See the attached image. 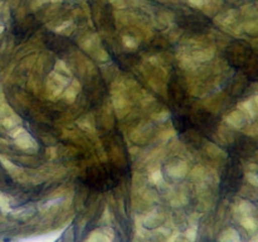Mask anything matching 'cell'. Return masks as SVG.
I'll use <instances>...</instances> for the list:
<instances>
[{
  "instance_id": "19",
  "label": "cell",
  "mask_w": 258,
  "mask_h": 242,
  "mask_svg": "<svg viewBox=\"0 0 258 242\" xmlns=\"http://www.w3.org/2000/svg\"><path fill=\"white\" fill-rule=\"evenodd\" d=\"M78 125H80L81 129H83V130H86V131L95 130V128H93V121H91L90 118H88V116H86V117L78 120Z\"/></svg>"
},
{
  "instance_id": "25",
  "label": "cell",
  "mask_w": 258,
  "mask_h": 242,
  "mask_svg": "<svg viewBox=\"0 0 258 242\" xmlns=\"http://www.w3.org/2000/svg\"><path fill=\"white\" fill-rule=\"evenodd\" d=\"M87 242H102V232L93 231L87 238Z\"/></svg>"
},
{
  "instance_id": "1",
  "label": "cell",
  "mask_w": 258,
  "mask_h": 242,
  "mask_svg": "<svg viewBox=\"0 0 258 242\" xmlns=\"http://www.w3.org/2000/svg\"><path fill=\"white\" fill-rule=\"evenodd\" d=\"M68 78L66 76L59 75L55 71H52L47 78V91L50 98L59 97L64 88L68 86Z\"/></svg>"
},
{
  "instance_id": "17",
  "label": "cell",
  "mask_w": 258,
  "mask_h": 242,
  "mask_svg": "<svg viewBox=\"0 0 258 242\" xmlns=\"http://www.w3.org/2000/svg\"><path fill=\"white\" fill-rule=\"evenodd\" d=\"M242 29L246 30L249 34H257L258 33V22L256 20H249V22H246L243 25H242Z\"/></svg>"
},
{
  "instance_id": "8",
  "label": "cell",
  "mask_w": 258,
  "mask_h": 242,
  "mask_svg": "<svg viewBox=\"0 0 258 242\" xmlns=\"http://www.w3.org/2000/svg\"><path fill=\"white\" fill-rule=\"evenodd\" d=\"M81 83L78 82V80H72L68 83L67 87L64 88V93H63V97L67 101L68 103H73L77 98V95L81 91Z\"/></svg>"
},
{
  "instance_id": "24",
  "label": "cell",
  "mask_w": 258,
  "mask_h": 242,
  "mask_svg": "<svg viewBox=\"0 0 258 242\" xmlns=\"http://www.w3.org/2000/svg\"><path fill=\"white\" fill-rule=\"evenodd\" d=\"M246 179L249 184L258 187V174L252 173V171H246Z\"/></svg>"
},
{
  "instance_id": "16",
  "label": "cell",
  "mask_w": 258,
  "mask_h": 242,
  "mask_svg": "<svg viewBox=\"0 0 258 242\" xmlns=\"http://www.w3.org/2000/svg\"><path fill=\"white\" fill-rule=\"evenodd\" d=\"M241 224L247 229V231H254L257 227L256 221L252 216H247V217H242L241 219Z\"/></svg>"
},
{
  "instance_id": "27",
  "label": "cell",
  "mask_w": 258,
  "mask_h": 242,
  "mask_svg": "<svg viewBox=\"0 0 258 242\" xmlns=\"http://www.w3.org/2000/svg\"><path fill=\"white\" fill-rule=\"evenodd\" d=\"M185 236H186V238L189 239V241L193 242L194 239H196V237H197V227H191V228H189L188 231H186Z\"/></svg>"
},
{
  "instance_id": "29",
  "label": "cell",
  "mask_w": 258,
  "mask_h": 242,
  "mask_svg": "<svg viewBox=\"0 0 258 242\" xmlns=\"http://www.w3.org/2000/svg\"><path fill=\"white\" fill-rule=\"evenodd\" d=\"M0 207L4 211H9V202H8V199L3 194H0Z\"/></svg>"
},
{
  "instance_id": "12",
  "label": "cell",
  "mask_w": 258,
  "mask_h": 242,
  "mask_svg": "<svg viewBox=\"0 0 258 242\" xmlns=\"http://www.w3.org/2000/svg\"><path fill=\"white\" fill-rule=\"evenodd\" d=\"M237 211L238 213L241 214L242 217H247V216H252L254 212V207L251 202L248 201H242L241 203L237 206Z\"/></svg>"
},
{
  "instance_id": "28",
  "label": "cell",
  "mask_w": 258,
  "mask_h": 242,
  "mask_svg": "<svg viewBox=\"0 0 258 242\" xmlns=\"http://www.w3.org/2000/svg\"><path fill=\"white\" fill-rule=\"evenodd\" d=\"M244 170L252 171V173H256V171H258V164H254V163L244 164Z\"/></svg>"
},
{
  "instance_id": "32",
  "label": "cell",
  "mask_w": 258,
  "mask_h": 242,
  "mask_svg": "<svg viewBox=\"0 0 258 242\" xmlns=\"http://www.w3.org/2000/svg\"><path fill=\"white\" fill-rule=\"evenodd\" d=\"M175 130L174 129H170V130H166L165 131V136H164V140H168V139L173 138V136H175Z\"/></svg>"
},
{
  "instance_id": "4",
  "label": "cell",
  "mask_w": 258,
  "mask_h": 242,
  "mask_svg": "<svg viewBox=\"0 0 258 242\" xmlns=\"http://www.w3.org/2000/svg\"><path fill=\"white\" fill-rule=\"evenodd\" d=\"M0 163H2V165L4 166L5 170L8 171V173L10 174V175L13 176L14 179H17V180L19 182H25L28 179L27 174H25V171L23 170L20 166L15 165L13 161H10L9 159L5 158V156L0 155Z\"/></svg>"
},
{
  "instance_id": "31",
  "label": "cell",
  "mask_w": 258,
  "mask_h": 242,
  "mask_svg": "<svg viewBox=\"0 0 258 242\" xmlns=\"http://www.w3.org/2000/svg\"><path fill=\"white\" fill-rule=\"evenodd\" d=\"M97 58L100 60H107L108 59V54L106 53V50L100 49V52H98V54H97Z\"/></svg>"
},
{
  "instance_id": "7",
  "label": "cell",
  "mask_w": 258,
  "mask_h": 242,
  "mask_svg": "<svg viewBox=\"0 0 258 242\" xmlns=\"http://www.w3.org/2000/svg\"><path fill=\"white\" fill-rule=\"evenodd\" d=\"M246 116H244L238 108L232 111L231 113H228V115L226 116V123L234 129H242L244 126V124H246Z\"/></svg>"
},
{
  "instance_id": "30",
  "label": "cell",
  "mask_w": 258,
  "mask_h": 242,
  "mask_svg": "<svg viewBox=\"0 0 258 242\" xmlns=\"http://www.w3.org/2000/svg\"><path fill=\"white\" fill-rule=\"evenodd\" d=\"M110 3L113 5V7H116V8H118V9H121V8L125 7L126 0H110Z\"/></svg>"
},
{
  "instance_id": "14",
  "label": "cell",
  "mask_w": 258,
  "mask_h": 242,
  "mask_svg": "<svg viewBox=\"0 0 258 242\" xmlns=\"http://www.w3.org/2000/svg\"><path fill=\"white\" fill-rule=\"evenodd\" d=\"M206 149H207V153H208L212 158H216V159L226 158V153H224L221 148H218L217 145H214V144H212V143L207 144Z\"/></svg>"
},
{
  "instance_id": "15",
  "label": "cell",
  "mask_w": 258,
  "mask_h": 242,
  "mask_svg": "<svg viewBox=\"0 0 258 242\" xmlns=\"http://www.w3.org/2000/svg\"><path fill=\"white\" fill-rule=\"evenodd\" d=\"M54 71L57 73H59V75L66 76V77H67V76H71L70 68H68V66L66 65L64 60H62V59H58L57 62H55Z\"/></svg>"
},
{
  "instance_id": "9",
  "label": "cell",
  "mask_w": 258,
  "mask_h": 242,
  "mask_svg": "<svg viewBox=\"0 0 258 242\" xmlns=\"http://www.w3.org/2000/svg\"><path fill=\"white\" fill-rule=\"evenodd\" d=\"M236 18H237V10L231 9L228 10V12L222 13V14H219L218 17H216V23L217 24L222 25V27L228 28L233 24Z\"/></svg>"
},
{
  "instance_id": "21",
  "label": "cell",
  "mask_w": 258,
  "mask_h": 242,
  "mask_svg": "<svg viewBox=\"0 0 258 242\" xmlns=\"http://www.w3.org/2000/svg\"><path fill=\"white\" fill-rule=\"evenodd\" d=\"M122 43L126 48H128V49H135V48L138 47V40H136L135 38L130 37V35H123Z\"/></svg>"
},
{
  "instance_id": "11",
  "label": "cell",
  "mask_w": 258,
  "mask_h": 242,
  "mask_svg": "<svg viewBox=\"0 0 258 242\" xmlns=\"http://www.w3.org/2000/svg\"><path fill=\"white\" fill-rule=\"evenodd\" d=\"M213 55H214L213 48H204V49L194 52L193 58H194V60H198V62H206V60L212 59V58H213Z\"/></svg>"
},
{
  "instance_id": "20",
  "label": "cell",
  "mask_w": 258,
  "mask_h": 242,
  "mask_svg": "<svg viewBox=\"0 0 258 242\" xmlns=\"http://www.w3.org/2000/svg\"><path fill=\"white\" fill-rule=\"evenodd\" d=\"M150 180H151V183H154V184H160L161 182H163V173H161L160 169L156 168V169H153V170H151Z\"/></svg>"
},
{
  "instance_id": "13",
  "label": "cell",
  "mask_w": 258,
  "mask_h": 242,
  "mask_svg": "<svg viewBox=\"0 0 258 242\" xmlns=\"http://www.w3.org/2000/svg\"><path fill=\"white\" fill-rule=\"evenodd\" d=\"M19 124H20V117L14 112L13 115L8 116V117L5 118L2 124H0V125H3L5 129H8V130H12V129L19 126Z\"/></svg>"
},
{
  "instance_id": "18",
  "label": "cell",
  "mask_w": 258,
  "mask_h": 242,
  "mask_svg": "<svg viewBox=\"0 0 258 242\" xmlns=\"http://www.w3.org/2000/svg\"><path fill=\"white\" fill-rule=\"evenodd\" d=\"M13 113H14V111H13L12 107H9L7 103H0V124H2L8 116L13 115Z\"/></svg>"
},
{
  "instance_id": "2",
  "label": "cell",
  "mask_w": 258,
  "mask_h": 242,
  "mask_svg": "<svg viewBox=\"0 0 258 242\" xmlns=\"http://www.w3.org/2000/svg\"><path fill=\"white\" fill-rule=\"evenodd\" d=\"M115 86H117V88L112 87V103L113 107H115L116 113H117L118 117H123L127 112V100L125 97V87L122 85H117L115 83Z\"/></svg>"
},
{
  "instance_id": "26",
  "label": "cell",
  "mask_w": 258,
  "mask_h": 242,
  "mask_svg": "<svg viewBox=\"0 0 258 242\" xmlns=\"http://www.w3.org/2000/svg\"><path fill=\"white\" fill-rule=\"evenodd\" d=\"M189 5L196 9H203L207 4V0H188Z\"/></svg>"
},
{
  "instance_id": "33",
  "label": "cell",
  "mask_w": 258,
  "mask_h": 242,
  "mask_svg": "<svg viewBox=\"0 0 258 242\" xmlns=\"http://www.w3.org/2000/svg\"><path fill=\"white\" fill-rule=\"evenodd\" d=\"M252 100H253L254 105H256V107L258 108V93H257V95H254L253 97H252Z\"/></svg>"
},
{
  "instance_id": "3",
  "label": "cell",
  "mask_w": 258,
  "mask_h": 242,
  "mask_svg": "<svg viewBox=\"0 0 258 242\" xmlns=\"http://www.w3.org/2000/svg\"><path fill=\"white\" fill-rule=\"evenodd\" d=\"M15 144H17L18 148H20L22 150L27 151V153H35L38 150V144L34 140L32 135L28 133L27 130L22 131L18 136L14 138Z\"/></svg>"
},
{
  "instance_id": "10",
  "label": "cell",
  "mask_w": 258,
  "mask_h": 242,
  "mask_svg": "<svg viewBox=\"0 0 258 242\" xmlns=\"http://www.w3.org/2000/svg\"><path fill=\"white\" fill-rule=\"evenodd\" d=\"M219 242H241V236L234 228H227L219 236Z\"/></svg>"
},
{
  "instance_id": "36",
  "label": "cell",
  "mask_w": 258,
  "mask_h": 242,
  "mask_svg": "<svg viewBox=\"0 0 258 242\" xmlns=\"http://www.w3.org/2000/svg\"><path fill=\"white\" fill-rule=\"evenodd\" d=\"M212 2H221V0H212Z\"/></svg>"
},
{
  "instance_id": "34",
  "label": "cell",
  "mask_w": 258,
  "mask_h": 242,
  "mask_svg": "<svg viewBox=\"0 0 258 242\" xmlns=\"http://www.w3.org/2000/svg\"><path fill=\"white\" fill-rule=\"evenodd\" d=\"M249 242H258V233L254 237H252V239Z\"/></svg>"
},
{
  "instance_id": "22",
  "label": "cell",
  "mask_w": 258,
  "mask_h": 242,
  "mask_svg": "<svg viewBox=\"0 0 258 242\" xmlns=\"http://www.w3.org/2000/svg\"><path fill=\"white\" fill-rule=\"evenodd\" d=\"M153 120L159 121V123H163V121H166L169 117H170V112L168 110H163V111H158L156 113H154L153 116Z\"/></svg>"
},
{
  "instance_id": "5",
  "label": "cell",
  "mask_w": 258,
  "mask_h": 242,
  "mask_svg": "<svg viewBox=\"0 0 258 242\" xmlns=\"http://www.w3.org/2000/svg\"><path fill=\"white\" fill-rule=\"evenodd\" d=\"M237 108L246 116L247 120H252V118H254L258 115V108L256 107L252 98H247V100L241 101L238 103V106H237Z\"/></svg>"
},
{
  "instance_id": "23",
  "label": "cell",
  "mask_w": 258,
  "mask_h": 242,
  "mask_svg": "<svg viewBox=\"0 0 258 242\" xmlns=\"http://www.w3.org/2000/svg\"><path fill=\"white\" fill-rule=\"evenodd\" d=\"M72 25H73L72 20H66V22H63L62 24L58 25V27L55 28V32L59 33V34H66V30H68V28L72 27Z\"/></svg>"
},
{
  "instance_id": "35",
  "label": "cell",
  "mask_w": 258,
  "mask_h": 242,
  "mask_svg": "<svg viewBox=\"0 0 258 242\" xmlns=\"http://www.w3.org/2000/svg\"><path fill=\"white\" fill-rule=\"evenodd\" d=\"M3 32H4V27H3V25H0V34H2Z\"/></svg>"
},
{
  "instance_id": "6",
  "label": "cell",
  "mask_w": 258,
  "mask_h": 242,
  "mask_svg": "<svg viewBox=\"0 0 258 242\" xmlns=\"http://www.w3.org/2000/svg\"><path fill=\"white\" fill-rule=\"evenodd\" d=\"M168 174L174 179H183L188 174V164L180 160L168 166Z\"/></svg>"
}]
</instances>
